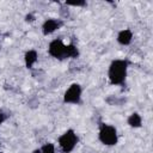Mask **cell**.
<instances>
[{"mask_svg":"<svg viewBox=\"0 0 153 153\" xmlns=\"http://www.w3.org/2000/svg\"><path fill=\"white\" fill-rule=\"evenodd\" d=\"M48 54L59 61H65L67 59H76L80 55L79 48L73 42L65 44L61 38H54L48 44Z\"/></svg>","mask_w":153,"mask_h":153,"instance_id":"1","label":"cell"},{"mask_svg":"<svg viewBox=\"0 0 153 153\" xmlns=\"http://www.w3.org/2000/svg\"><path fill=\"white\" fill-rule=\"evenodd\" d=\"M129 61L127 59H115L108 67V79L110 85L122 86L127 81Z\"/></svg>","mask_w":153,"mask_h":153,"instance_id":"2","label":"cell"},{"mask_svg":"<svg viewBox=\"0 0 153 153\" xmlns=\"http://www.w3.org/2000/svg\"><path fill=\"white\" fill-rule=\"evenodd\" d=\"M98 141L106 146V147H112L118 143V131L117 128L110 123L100 122L98 124Z\"/></svg>","mask_w":153,"mask_h":153,"instance_id":"3","label":"cell"},{"mask_svg":"<svg viewBox=\"0 0 153 153\" xmlns=\"http://www.w3.org/2000/svg\"><path fill=\"white\" fill-rule=\"evenodd\" d=\"M79 143V136L73 128L66 129L57 137V146L61 153H72Z\"/></svg>","mask_w":153,"mask_h":153,"instance_id":"4","label":"cell"},{"mask_svg":"<svg viewBox=\"0 0 153 153\" xmlns=\"http://www.w3.org/2000/svg\"><path fill=\"white\" fill-rule=\"evenodd\" d=\"M62 102H63V104H69V105L81 104V102H82V86L79 82L71 84L63 93Z\"/></svg>","mask_w":153,"mask_h":153,"instance_id":"5","label":"cell"},{"mask_svg":"<svg viewBox=\"0 0 153 153\" xmlns=\"http://www.w3.org/2000/svg\"><path fill=\"white\" fill-rule=\"evenodd\" d=\"M63 25V20L59 19V18H47L41 26L42 33L43 36H49L53 35L54 32H56L57 30H60Z\"/></svg>","mask_w":153,"mask_h":153,"instance_id":"6","label":"cell"},{"mask_svg":"<svg viewBox=\"0 0 153 153\" xmlns=\"http://www.w3.org/2000/svg\"><path fill=\"white\" fill-rule=\"evenodd\" d=\"M134 39V32L131 31V29L127 27V29H122L117 32V36H116V42L120 44V45H129Z\"/></svg>","mask_w":153,"mask_h":153,"instance_id":"7","label":"cell"},{"mask_svg":"<svg viewBox=\"0 0 153 153\" xmlns=\"http://www.w3.org/2000/svg\"><path fill=\"white\" fill-rule=\"evenodd\" d=\"M38 61V51L36 49H29L24 53V65L27 69H32Z\"/></svg>","mask_w":153,"mask_h":153,"instance_id":"8","label":"cell"},{"mask_svg":"<svg viewBox=\"0 0 153 153\" xmlns=\"http://www.w3.org/2000/svg\"><path fill=\"white\" fill-rule=\"evenodd\" d=\"M127 124L133 129H139L142 127V116L139 112H131L127 117Z\"/></svg>","mask_w":153,"mask_h":153,"instance_id":"9","label":"cell"},{"mask_svg":"<svg viewBox=\"0 0 153 153\" xmlns=\"http://www.w3.org/2000/svg\"><path fill=\"white\" fill-rule=\"evenodd\" d=\"M41 153H56V146L53 142H44L39 147Z\"/></svg>","mask_w":153,"mask_h":153,"instance_id":"10","label":"cell"},{"mask_svg":"<svg viewBox=\"0 0 153 153\" xmlns=\"http://www.w3.org/2000/svg\"><path fill=\"white\" fill-rule=\"evenodd\" d=\"M86 1H78V2H66V6H74V7H82L86 6Z\"/></svg>","mask_w":153,"mask_h":153,"instance_id":"11","label":"cell"},{"mask_svg":"<svg viewBox=\"0 0 153 153\" xmlns=\"http://www.w3.org/2000/svg\"><path fill=\"white\" fill-rule=\"evenodd\" d=\"M7 120V114L4 110H0V127L4 124V122Z\"/></svg>","mask_w":153,"mask_h":153,"instance_id":"12","label":"cell"},{"mask_svg":"<svg viewBox=\"0 0 153 153\" xmlns=\"http://www.w3.org/2000/svg\"><path fill=\"white\" fill-rule=\"evenodd\" d=\"M25 22H26V23H32V22H35V16H33L32 13L26 14V16H25Z\"/></svg>","mask_w":153,"mask_h":153,"instance_id":"13","label":"cell"},{"mask_svg":"<svg viewBox=\"0 0 153 153\" xmlns=\"http://www.w3.org/2000/svg\"><path fill=\"white\" fill-rule=\"evenodd\" d=\"M31 153H41V151H39V148H35V149H33Z\"/></svg>","mask_w":153,"mask_h":153,"instance_id":"14","label":"cell"},{"mask_svg":"<svg viewBox=\"0 0 153 153\" xmlns=\"http://www.w3.org/2000/svg\"><path fill=\"white\" fill-rule=\"evenodd\" d=\"M0 148H1V140H0Z\"/></svg>","mask_w":153,"mask_h":153,"instance_id":"15","label":"cell"},{"mask_svg":"<svg viewBox=\"0 0 153 153\" xmlns=\"http://www.w3.org/2000/svg\"><path fill=\"white\" fill-rule=\"evenodd\" d=\"M0 50H1V43H0Z\"/></svg>","mask_w":153,"mask_h":153,"instance_id":"16","label":"cell"}]
</instances>
